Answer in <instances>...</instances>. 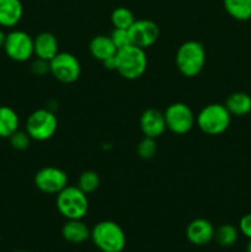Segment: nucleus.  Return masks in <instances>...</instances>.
<instances>
[{"instance_id":"4","label":"nucleus","mask_w":251,"mask_h":252,"mask_svg":"<svg viewBox=\"0 0 251 252\" xmlns=\"http://www.w3.org/2000/svg\"><path fill=\"white\" fill-rule=\"evenodd\" d=\"M231 123V115L223 103H209L196 116V125L207 135H220Z\"/></svg>"},{"instance_id":"29","label":"nucleus","mask_w":251,"mask_h":252,"mask_svg":"<svg viewBox=\"0 0 251 252\" xmlns=\"http://www.w3.org/2000/svg\"><path fill=\"white\" fill-rule=\"evenodd\" d=\"M102 64L107 70H116V56L112 57V58L107 59V61L102 62Z\"/></svg>"},{"instance_id":"15","label":"nucleus","mask_w":251,"mask_h":252,"mask_svg":"<svg viewBox=\"0 0 251 252\" xmlns=\"http://www.w3.org/2000/svg\"><path fill=\"white\" fill-rule=\"evenodd\" d=\"M24 16L21 0H0V27H15Z\"/></svg>"},{"instance_id":"12","label":"nucleus","mask_w":251,"mask_h":252,"mask_svg":"<svg viewBox=\"0 0 251 252\" xmlns=\"http://www.w3.org/2000/svg\"><path fill=\"white\" fill-rule=\"evenodd\" d=\"M140 130L144 137L157 139L165 133L166 123H165L164 112L157 110V108H148L142 113L139 120Z\"/></svg>"},{"instance_id":"32","label":"nucleus","mask_w":251,"mask_h":252,"mask_svg":"<svg viewBox=\"0 0 251 252\" xmlns=\"http://www.w3.org/2000/svg\"><path fill=\"white\" fill-rule=\"evenodd\" d=\"M17 252H26V251H17Z\"/></svg>"},{"instance_id":"5","label":"nucleus","mask_w":251,"mask_h":252,"mask_svg":"<svg viewBox=\"0 0 251 252\" xmlns=\"http://www.w3.org/2000/svg\"><path fill=\"white\" fill-rule=\"evenodd\" d=\"M57 209L68 220L83 219L89 212L88 194L78 186H66L57 194Z\"/></svg>"},{"instance_id":"20","label":"nucleus","mask_w":251,"mask_h":252,"mask_svg":"<svg viewBox=\"0 0 251 252\" xmlns=\"http://www.w3.org/2000/svg\"><path fill=\"white\" fill-rule=\"evenodd\" d=\"M223 5L229 16L238 21L251 19V0H223Z\"/></svg>"},{"instance_id":"25","label":"nucleus","mask_w":251,"mask_h":252,"mask_svg":"<svg viewBox=\"0 0 251 252\" xmlns=\"http://www.w3.org/2000/svg\"><path fill=\"white\" fill-rule=\"evenodd\" d=\"M31 137L27 134L26 130L17 129L12 135H10L9 142L10 145L15 150H26L31 144Z\"/></svg>"},{"instance_id":"23","label":"nucleus","mask_w":251,"mask_h":252,"mask_svg":"<svg viewBox=\"0 0 251 252\" xmlns=\"http://www.w3.org/2000/svg\"><path fill=\"white\" fill-rule=\"evenodd\" d=\"M100 176L96 171L93 170H86L81 172L78 179V187L86 194H90L95 192L100 186Z\"/></svg>"},{"instance_id":"21","label":"nucleus","mask_w":251,"mask_h":252,"mask_svg":"<svg viewBox=\"0 0 251 252\" xmlns=\"http://www.w3.org/2000/svg\"><path fill=\"white\" fill-rule=\"evenodd\" d=\"M239 229L231 224H223L216 229L214 239L217 243L221 246H231L238 241L239 239Z\"/></svg>"},{"instance_id":"17","label":"nucleus","mask_w":251,"mask_h":252,"mask_svg":"<svg viewBox=\"0 0 251 252\" xmlns=\"http://www.w3.org/2000/svg\"><path fill=\"white\" fill-rule=\"evenodd\" d=\"M62 236L68 243L83 244L90 239L91 230L81 219H71L62 228Z\"/></svg>"},{"instance_id":"22","label":"nucleus","mask_w":251,"mask_h":252,"mask_svg":"<svg viewBox=\"0 0 251 252\" xmlns=\"http://www.w3.org/2000/svg\"><path fill=\"white\" fill-rule=\"evenodd\" d=\"M135 21L134 14L128 7L120 6L116 7L111 14V22L115 29L128 30Z\"/></svg>"},{"instance_id":"11","label":"nucleus","mask_w":251,"mask_h":252,"mask_svg":"<svg viewBox=\"0 0 251 252\" xmlns=\"http://www.w3.org/2000/svg\"><path fill=\"white\" fill-rule=\"evenodd\" d=\"M128 32L132 44L143 49L154 46L160 37L159 26L154 21L148 19L135 20L132 26L128 29Z\"/></svg>"},{"instance_id":"1","label":"nucleus","mask_w":251,"mask_h":252,"mask_svg":"<svg viewBox=\"0 0 251 252\" xmlns=\"http://www.w3.org/2000/svg\"><path fill=\"white\" fill-rule=\"evenodd\" d=\"M177 70L186 78H194L206 65V49L198 41H186L177 48L175 54Z\"/></svg>"},{"instance_id":"27","label":"nucleus","mask_w":251,"mask_h":252,"mask_svg":"<svg viewBox=\"0 0 251 252\" xmlns=\"http://www.w3.org/2000/svg\"><path fill=\"white\" fill-rule=\"evenodd\" d=\"M31 71L36 76H44L49 73V62L36 58L31 64Z\"/></svg>"},{"instance_id":"3","label":"nucleus","mask_w":251,"mask_h":252,"mask_svg":"<svg viewBox=\"0 0 251 252\" xmlns=\"http://www.w3.org/2000/svg\"><path fill=\"white\" fill-rule=\"evenodd\" d=\"M90 239L101 252H122L127 244L125 231L113 220L98 221L91 229Z\"/></svg>"},{"instance_id":"6","label":"nucleus","mask_w":251,"mask_h":252,"mask_svg":"<svg viewBox=\"0 0 251 252\" xmlns=\"http://www.w3.org/2000/svg\"><path fill=\"white\" fill-rule=\"evenodd\" d=\"M58 129V120L49 108H39L27 117L25 130L36 142H46L56 134Z\"/></svg>"},{"instance_id":"33","label":"nucleus","mask_w":251,"mask_h":252,"mask_svg":"<svg viewBox=\"0 0 251 252\" xmlns=\"http://www.w3.org/2000/svg\"><path fill=\"white\" fill-rule=\"evenodd\" d=\"M0 238H1V235H0Z\"/></svg>"},{"instance_id":"2","label":"nucleus","mask_w":251,"mask_h":252,"mask_svg":"<svg viewBox=\"0 0 251 252\" xmlns=\"http://www.w3.org/2000/svg\"><path fill=\"white\" fill-rule=\"evenodd\" d=\"M148 68V57L145 49L129 44L118 49L116 53V71L126 80H137L142 78Z\"/></svg>"},{"instance_id":"10","label":"nucleus","mask_w":251,"mask_h":252,"mask_svg":"<svg viewBox=\"0 0 251 252\" xmlns=\"http://www.w3.org/2000/svg\"><path fill=\"white\" fill-rule=\"evenodd\" d=\"M68 175L63 169L57 166H44L34 175V186L46 194H58L68 186Z\"/></svg>"},{"instance_id":"9","label":"nucleus","mask_w":251,"mask_h":252,"mask_svg":"<svg viewBox=\"0 0 251 252\" xmlns=\"http://www.w3.org/2000/svg\"><path fill=\"white\" fill-rule=\"evenodd\" d=\"M49 73L56 80L63 84H73L80 78L81 64L74 54L59 52L49 61Z\"/></svg>"},{"instance_id":"8","label":"nucleus","mask_w":251,"mask_h":252,"mask_svg":"<svg viewBox=\"0 0 251 252\" xmlns=\"http://www.w3.org/2000/svg\"><path fill=\"white\" fill-rule=\"evenodd\" d=\"M2 49L11 61L24 63L34 56L33 38L22 30H12L6 33Z\"/></svg>"},{"instance_id":"24","label":"nucleus","mask_w":251,"mask_h":252,"mask_svg":"<svg viewBox=\"0 0 251 252\" xmlns=\"http://www.w3.org/2000/svg\"><path fill=\"white\" fill-rule=\"evenodd\" d=\"M157 145L155 139L149 137H144L137 145V154L140 159L150 160L157 155Z\"/></svg>"},{"instance_id":"7","label":"nucleus","mask_w":251,"mask_h":252,"mask_svg":"<svg viewBox=\"0 0 251 252\" xmlns=\"http://www.w3.org/2000/svg\"><path fill=\"white\" fill-rule=\"evenodd\" d=\"M166 128L174 134H186L196 125V116L187 103L174 102L164 112Z\"/></svg>"},{"instance_id":"18","label":"nucleus","mask_w":251,"mask_h":252,"mask_svg":"<svg viewBox=\"0 0 251 252\" xmlns=\"http://www.w3.org/2000/svg\"><path fill=\"white\" fill-rule=\"evenodd\" d=\"M224 105L231 116L243 117L251 112V96L243 91L233 93L228 96Z\"/></svg>"},{"instance_id":"16","label":"nucleus","mask_w":251,"mask_h":252,"mask_svg":"<svg viewBox=\"0 0 251 252\" xmlns=\"http://www.w3.org/2000/svg\"><path fill=\"white\" fill-rule=\"evenodd\" d=\"M89 51H90L91 56L100 61L101 63L115 57L117 53V48L113 44L111 37L106 36V34H97V36L93 37L89 43Z\"/></svg>"},{"instance_id":"19","label":"nucleus","mask_w":251,"mask_h":252,"mask_svg":"<svg viewBox=\"0 0 251 252\" xmlns=\"http://www.w3.org/2000/svg\"><path fill=\"white\" fill-rule=\"evenodd\" d=\"M20 126V118L16 111L9 106H0V138L9 139Z\"/></svg>"},{"instance_id":"13","label":"nucleus","mask_w":251,"mask_h":252,"mask_svg":"<svg viewBox=\"0 0 251 252\" xmlns=\"http://www.w3.org/2000/svg\"><path fill=\"white\" fill-rule=\"evenodd\" d=\"M216 229L214 225L204 218H197L192 220L186 228V236L193 245H207L214 239Z\"/></svg>"},{"instance_id":"26","label":"nucleus","mask_w":251,"mask_h":252,"mask_svg":"<svg viewBox=\"0 0 251 252\" xmlns=\"http://www.w3.org/2000/svg\"><path fill=\"white\" fill-rule=\"evenodd\" d=\"M111 39H112L113 44L116 46V48L121 49L125 48V47L129 46L132 44V41H130V36L128 30H123V29H113V31L111 32L110 34Z\"/></svg>"},{"instance_id":"28","label":"nucleus","mask_w":251,"mask_h":252,"mask_svg":"<svg viewBox=\"0 0 251 252\" xmlns=\"http://www.w3.org/2000/svg\"><path fill=\"white\" fill-rule=\"evenodd\" d=\"M239 231L248 239H251V213L245 214L240 219V221H239Z\"/></svg>"},{"instance_id":"30","label":"nucleus","mask_w":251,"mask_h":252,"mask_svg":"<svg viewBox=\"0 0 251 252\" xmlns=\"http://www.w3.org/2000/svg\"><path fill=\"white\" fill-rule=\"evenodd\" d=\"M5 38H6V33L0 29V49L4 48V43H5Z\"/></svg>"},{"instance_id":"14","label":"nucleus","mask_w":251,"mask_h":252,"mask_svg":"<svg viewBox=\"0 0 251 252\" xmlns=\"http://www.w3.org/2000/svg\"><path fill=\"white\" fill-rule=\"evenodd\" d=\"M33 48L36 58L49 62L59 53L58 39L51 32H41L33 38Z\"/></svg>"},{"instance_id":"31","label":"nucleus","mask_w":251,"mask_h":252,"mask_svg":"<svg viewBox=\"0 0 251 252\" xmlns=\"http://www.w3.org/2000/svg\"><path fill=\"white\" fill-rule=\"evenodd\" d=\"M246 252H251V239H249L248 246H246Z\"/></svg>"}]
</instances>
